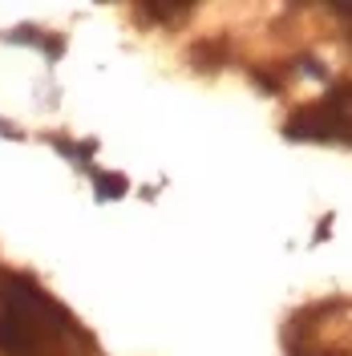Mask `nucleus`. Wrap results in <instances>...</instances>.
<instances>
[{"label":"nucleus","instance_id":"f257e3e1","mask_svg":"<svg viewBox=\"0 0 352 356\" xmlns=\"http://www.w3.org/2000/svg\"><path fill=\"white\" fill-rule=\"evenodd\" d=\"M69 332H77L73 316L33 280L13 275L0 284V356H45Z\"/></svg>","mask_w":352,"mask_h":356},{"label":"nucleus","instance_id":"f03ea898","mask_svg":"<svg viewBox=\"0 0 352 356\" xmlns=\"http://www.w3.org/2000/svg\"><path fill=\"white\" fill-rule=\"evenodd\" d=\"M284 138H291V142H344V134H340V126H336V118H332V110L324 102L300 106L287 118Z\"/></svg>","mask_w":352,"mask_h":356},{"label":"nucleus","instance_id":"7ed1b4c3","mask_svg":"<svg viewBox=\"0 0 352 356\" xmlns=\"http://www.w3.org/2000/svg\"><path fill=\"white\" fill-rule=\"evenodd\" d=\"M138 13H142V17H154V21H162V24H178V21H186L195 8H191V4H142Z\"/></svg>","mask_w":352,"mask_h":356},{"label":"nucleus","instance_id":"20e7f679","mask_svg":"<svg viewBox=\"0 0 352 356\" xmlns=\"http://www.w3.org/2000/svg\"><path fill=\"white\" fill-rule=\"evenodd\" d=\"M122 195H126L122 175H97V199H122Z\"/></svg>","mask_w":352,"mask_h":356},{"label":"nucleus","instance_id":"39448f33","mask_svg":"<svg viewBox=\"0 0 352 356\" xmlns=\"http://www.w3.org/2000/svg\"><path fill=\"white\" fill-rule=\"evenodd\" d=\"M300 69H304V73H308V77H328V73H324V69L316 65V57H304V61H300Z\"/></svg>","mask_w":352,"mask_h":356},{"label":"nucleus","instance_id":"423d86ee","mask_svg":"<svg viewBox=\"0 0 352 356\" xmlns=\"http://www.w3.org/2000/svg\"><path fill=\"white\" fill-rule=\"evenodd\" d=\"M332 13H336V17H344V21H349V37H352V4H332Z\"/></svg>","mask_w":352,"mask_h":356},{"label":"nucleus","instance_id":"0eeeda50","mask_svg":"<svg viewBox=\"0 0 352 356\" xmlns=\"http://www.w3.org/2000/svg\"><path fill=\"white\" fill-rule=\"evenodd\" d=\"M328 356H352V353H328Z\"/></svg>","mask_w":352,"mask_h":356}]
</instances>
